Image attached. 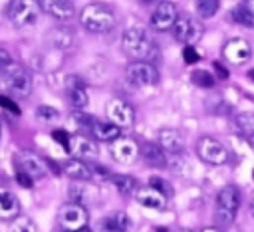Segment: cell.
<instances>
[{"mask_svg": "<svg viewBox=\"0 0 254 232\" xmlns=\"http://www.w3.org/2000/svg\"><path fill=\"white\" fill-rule=\"evenodd\" d=\"M121 46H123V50L131 56V58H135L137 61H149V63H153V61H157L159 59V46L149 38V34L143 30V28H139V26H133V28H129V30H125L123 32V36H121Z\"/></svg>", "mask_w": 254, "mask_h": 232, "instance_id": "6da1fadb", "label": "cell"}, {"mask_svg": "<svg viewBox=\"0 0 254 232\" xmlns=\"http://www.w3.org/2000/svg\"><path fill=\"white\" fill-rule=\"evenodd\" d=\"M79 22L85 30L103 34V32H109L115 26V16L103 4H87L79 12Z\"/></svg>", "mask_w": 254, "mask_h": 232, "instance_id": "7a4b0ae2", "label": "cell"}, {"mask_svg": "<svg viewBox=\"0 0 254 232\" xmlns=\"http://www.w3.org/2000/svg\"><path fill=\"white\" fill-rule=\"evenodd\" d=\"M240 206V192L236 186H224L216 194V222L220 226H230Z\"/></svg>", "mask_w": 254, "mask_h": 232, "instance_id": "3957f363", "label": "cell"}, {"mask_svg": "<svg viewBox=\"0 0 254 232\" xmlns=\"http://www.w3.org/2000/svg\"><path fill=\"white\" fill-rule=\"evenodd\" d=\"M4 85L6 89L12 93V97L16 99H26L32 93V75L26 67L12 63L6 71H4Z\"/></svg>", "mask_w": 254, "mask_h": 232, "instance_id": "277c9868", "label": "cell"}, {"mask_svg": "<svg viewBox=\"0 0 254 232\" xmlns=\"http://www.w3.org/2000/svg\"><path fill=\"white\" fill-rule=\"evenodd\" d=\"M40 2L38 0H12L8 6V18L16 28H28L36 24L40 16Z\"/></svg>", "mask_w": 254, "mask_h": 232, "instance_id": "5b68a950", "label": "cell"}, {"mask_svg": "<svg viewBox=\"0 0 254 232\" xmlns=\"http://www.w3.org/2000/svg\"><path fill=\"white\" fill-rule=\"evenodd\" d=\"M58 220H60V224H62V228L65 232H77V230H81V228L87 226L89 214L83 208V204L69 202V204H64L58 210Z\"/></svg>", "mask_w": 254, "mask_h": 232, "instance_id": "8992f818", "label": "cell"}, {"mask_svg": "<svg viewBox=\"0 0 254 232\" xmlns=\"http://www.w3.org/2000/svg\"><path fill=\"white\" fill-rule=\"evenodd\" d=\"M171 32H173L175 40H179L181 44H185V46H192V44H196V42L202 38V34H204V26H202L196 18H190V16H179Z\"/></svg>", "mask_w": 254, "mask_h": 232, "instance_id": "52a82bcc", "label": "cell"}, {"mask_svg": "<svg viewBox=\"0 0 254 232\" xmlns=\"http://www.w3.org/2000/svg\"><path fill=\"white\" fill-rule=\"evenodd\" d=\"M109 155L119 165H131L141 155V147L137 145V141L129 137H117L115 141L109 143Z\"/></svg>", "mask_w": 254, "mask_h": 232, "instance_id": "ba28073f", "label": "cell"}, {"mask_svg": "<svg viewBox=\"0 0 254 232\" xmlns=\"http://www.w3.org/2000/svg\"><path fill=\"white\" fill-rule=\"evenodd\" d=\"M127 81L135 87H147L155 85L159 81V71L149 61H133L127 67Z\"/></svg>", "mask_w": 254, "mask_h": 232, "instance_id": "9c48e42d", "label": "cell"}, {"mask_svg": "<svg viewBox=\"0 0 254 232\" xmlns=\"http://www.w3.org/2000/svg\"><path fill=\"white\" fill-rule=\"evenodd\" d=\"M196 153L208 165H224L230 157L226 147L220 141H216L214 137H202L196 145Z\"/></svg>", "mask_w": 254, "mask_h": 232, "instance_id": "30bf717a", "label": "cell"}, {"mask_svg": "<svg viewBox=\"0 0 254 232\" xmlns=\"http://www.w3.org/2000/svg\"><path fill=\"white\" fill-rule=\"evenodd\" d=\"M105 113H107V119L113 125H117L119 129L131 127L135 123V109L127 101H123V99H111V101H107Z\"/></svg>", "mask_w": 254, "mask_h": 232, "instance_id": "8fae6325", "label": "cell"}, {"mask_svg": "<svg viewBox=\"0 0 254 232\" xmlns=\"http://www.w3.org/2000/svg\"><path fill=\"white\" fill-rule=\"evenodd\" d=\"M16 169L24 171L26 174H30L34 180H40L48 174V163L42 161L38 155L30 153V151H22L16 157Z\"/></svg>", "mask_w": 254, "mask_h": 232, "instance_id": "7c38bea8", "label": "cell"}, {"mask_svg": "<svg viewBox=\"0 0 254 232\" xmlns=\"http://www.w3.org/2000/svg\"><path fill=\"white\" fill-rule=\"evenodd\" d=\"M177 18H179V14H177L175 4L173 2H161L155 8V12L151 14V26H153V30H159V32L173 30Z\"/></svg>", "mask_w": 254, "mask_h": 232, "instance_id": "4fadbf2b", "label": "cell"}, {"mask_svg": "<svg viewBox=\"0 0 254 232\" xmlns=\"http://www.w3.org/2000/svg\"><path fill=\"white\" fill-rule=\"evenodd\" d=\"M222 54H224V58H226L228 63L240 65V63H244V61L250 59L252 48H250V44H248L244 38H232V40H228V42L224 44Z\"/></svg>", "mask_w": 254, "mask_h": 232, "instance_id": "5bb4252c", "label": "cell"}, {"mask_svg": "<svg viewBox=\"0 0 254 232\" xmlns=\"http://www.w3.org/2000/svg\"><path fill=\"white\" fill-rule=\"evenodd\" d=\"M40 8L48 16L62 22H67L75 16V6L71 0H40Z\"/></svg>", "mask_w": 254, "mask_h": 232, "instance_id": "9a60e30c", "label": "cell"}, {"mask_svg": "<svg viewBox=\"0 0 254 232\" xmlns=\"http://www.w3.org/2000/svg\"><path fill=\"white\" fill-rule=\"evenodd\" d=\"M135 200L151 210H163L167 204V196L159 190H155L153 186H145V188H137L135 190Z\"/></svg>", "mask_w": 254, "mask_h": 232, "instance_id": "2e32d148", "label": "cell"}, {"mask_svg": "<svg viewBox=\"0 0 254 232\" xmlns=\"http://www.w3.org/2000/svg\"><path fill=\"white\" fill-rule=\"evenodd\" d=\"M20 214V200L16 192L0 186V220H14Z\"/></svg>", "mask_w": 254, "mask_h": 232, "instance_id": "e0dca14e", "label": "cell"}, {"mask_svg": "<svg viewBox=\"0 0 254 232\" xmlns=\"http://www.w3.org/2000/svg\"><path fill=\"white\" fill-rule=\"evenodd\" d=\"M69 153H71L75 159H95L97 153H99V149H97V143L91 141L89 137L73 135V137H71Z\"/></svg>", "mask_w": 254, "mask_h": 232, "instance_id": "ac0fdd59", "label": "cell"}, {"mask_svg": "<svg viewBox=\"0 0 254 232\" xmlns=\"http://www.w3.org/2000/svg\"><path fill=\"white\" fill-rule=\"evenodd\" d=\"M67 97H69V103L75 109H83L87 105V101H89L83 81L79 77H75V75H69V79H67Z\"/></svg>", "mask_w": 254, "mask_h": 232, "instance_id": "d6986e66", "label": "cell"}, {"mask_svg": "<svg viewBox=\"0 0 254 232\" xmlns=\"http://www.w3.org/2000/svg\"><path fill=\"white\" fill-rule=\"evenodd\" d=\"M157 141H159V145H161L165 151H169V153H181V149H183V145H185V139H183L181 131L171 129V127L161 129Z\"/></svg>", "mask_w": 254, "mask_h": 232, "instance_id": "ffe728a7", "label": "cell"}, {"mask_svg": "<svg viewBox=\"0 0 254 232\" xmlns=\"http://www.w3.org/2000/svg\"><path fill=\"white\" fill-rule=\"evenodd\" d=\"M62 171H64L69 178H73V180H89V178L93 176V174H91V167L85 165L81 159H75V157L67 159V161L64 163V167H62Z\"/></svg>", "mask_w": 254, "mask_h": 232, "instance_id": "44dd1931", "label": "cell"}, {"mask_svg": "<svg viewBox=\"0 0 254 232\" xmlns=\"http://www.w3.org/2000/svg\"><path fill=\"white\" fill-rule=\"evenodd\" d=\"M133 226L127 212H113L111 216H105L101 222L103 232H129Z\"/></svg>", "mask_w": 254, "mask_h": 232, "instance_id": "7402d4cb", "label": "cell"}, {"mask_svg": "<svg viewBox=\"0 0 254 232\" xmlns=\"http://www.w3.org/2000/svg\"><path fill=\"white\" fill-rule=\"evenodd\" d=\"M141 155L145 159L147 165L151 167H165L167 165V155H165V149L159 145V143H143L141 147Z\"/></svg>", "mask_w": 254, "mask_h": 232, "instance_id": "603a6c76", "label": "cell"}, {"mask_svg": "<svg viewBox=\"0 0 254 232\" xmlns=\"http://www.w3.org/2000/svg\"><path fill=\"white\" fill-rule=\"evenodd\" d=\"M119 131H121V129H119L117 125H113L111 121H97V123L91 127L93 139H95V141H101V143H111V141H115L117 137H121Z\"/></svg>", "mask_w": 254, "mask_h": 232, "instance_id": "cb8c5ba5", "label": "cell"}, {"mask_svg": "<svg viewBox=\"0 0 254 232\" xmlns=\"http://www.w3.org/2000/svg\"><path fill=\"white\" fill-rule=\"evenodd\" d=\"M234 125H236V131L244 137H252L254 135V113L252 111H242L236 115L234 119Z\"/></svg>", "mask_w": 254, "mask_h": 232, "instance_id": "d4e9b609", "label": "cell"}, {"mask_svg": "<svg viewBox=\"0 0 254 232\" xmlns=\"http://www.w3.org/2000/svg\"><path fill=\"white\" fill-rule=\"evenodd\" d=\"M111 184L117 188L119 194H131L137 188V180L129 174H111Z\"/></svg>", "mask_w": 254, "mask_h": 232, "instance_id": "484cf974", "label": "cell"}, {"mask_svg": "<svg viewBox=\"0 0 254 232\" xmlns=\"http://www.w3.org/2000/svg\"><path fill=\"white\" fill-rule=\"evenodd\" d=\"M220 8V0H196V12L200 18H212Z\"/></svg>", "mask_w": 254, "mask_h": 232, "instance_id": "4316f807", "label": "cell"}, {"mask_svg": "<svg viewBox=\"0 0 254 232\" xmlns=\"http://www.w3.org/2000/svg\"><path fill=\"white\" fill-rule=\"evenodd\" d=\"M230 18L234 22H238L240 26H254V14L246 8V6H236L230 14Z\"/></svg>", "mask_w": 254, "mask_h": 232, "instance_id": "83f0119b", "label": "cell"}, {"mask_svg": "<svg viewBox=\"0 0 254 232\" xmlns=\"http://www.w3.org/2000/svg\"><path fill=\"white\" fill-rule=\"evenodd\" d=\"M10 232H40V230H38V226H36L30 218H26V216H18V218L12 220V224H10Z\"/></svg>", "mask_w": 254, "mask_h": 232, "instance_id": "f1b7e54d", "label": "cell"}, {"mask_svg": "<svg viewBox=\"0 0 254 232\" xmlns=\"http://www.w3.org/2000/svg\"><path fill=\"white\" fill-rule=\"evenodd\" d=\"M69 123L75 125V127H93L97 121H95L91 115L83 113V109H75V111L69 115Z\"/></svg>", "mask_w": 254, "mask_h": 232, "instance_id": "f546056e", "label": "cell"}, {"mask_svg": "<svg viewBox=\"0 0 254 232\" xmlns=\"http://www.w3.org/2000/svg\"><path fill=\"white\" fill-rule=\"evenodd\" d=\"M192 81L198 87H212L214 85V75L208 73L206 69H196V71H192Z\"/></svg>", "mask_w": 254, "mask_h": 232, "instance_id": "4dcf8cb0", "label": "cell"}, {"mask_svg": "<svg viewBox=\"0 0 254 232\" xmlns=\"http://www.w3.org/2000/svg\"><path fill=\"white\" fill-rule=\"evenodd\" d=\"M58 115H60V113H58L54 107H50V105H40V107L36 109V117H38V121H44V123H52V121H56Z\"/></svg>", "mask_w": 254, "mask_h": 232, "instance_id": "1f68e13d", "label": "cell"}, {"mask_svg": "<svg viewBox=\"0 0 254 232\" xmlns=\"http://www.w3.org/2000/svg\"><path fill=\"white\" fill-rule=\"evenodd\" d=\"M52 139H54L64 151L69 153V147H71V135H69L67 131H64V129H54V131H52Z\"/></svg>", "mask_w": 254, "mask_h": 232, "instance_id": "d6a6232c", "label": "cell"}, {"mask_svg": "<svg viewBox=\"0 0 254 232\" xmlns=\"http://www.w3.org/2000/svg\"><path fill=\"white\" fill-rule=\"evenodd\" d=\"M54 42H56V46H58V48H69V46H71V42H73V36H71V32H69L67 28H62V30H58V32H56Z\"/></svg>", "mask_w": 254, "mask_h": 232, "instance_id": "836d02e7", "label": "cell"}, {"mask_svg": "<svg viewBox=\"0 0 254 232\" xmlns=\"http://www.w3.org/2000/svg\"><path fill=\"white\" fill-rule=\"evenodd\" d=\"M149 186H153L155 190H159V192H163L165 196H169L173 190H171V184L165 180V178H161V176H151V180H149Z\"/></svg>", "mask_w": 254, "mask_h": 232, "instance_id": "e575fe53", "label": "cell"}, {"mask_svg": "<svg viewBox=\"0 0 254 232\" xmlns=\"http://www.w3.org/2000/svg\"><path fill=\"white\" fill-rule=\"evenodd\" d=\"M183 59H185V63L192 65L196 61H200V54L194 50V46H185L183 48Z\"/></svg>", "mask_w": 254, "mask_h": 232, "instance_id": "d590c367", "label": "cell"}, {"mask_svg": "<svg viewBox=\"0 0 254 232\" xmlns=\"http://www.w3.org/2000/svg\"><path fill=\"white\" fill-rule=\"evenodd\" d=\"M0 107H4V109L10 111V113L20 115V107H18V103H16L12 97H8V95H0Z\"/></svg>", "mask_w": 254, "mask_h": 232, "instance_id": "8d00e7d4", "label": "cell"}, {"mask_svg": "<svg viewBox=\"0 0 254 232\" xmlns=\"http://www.w3.org/2000/svg\"><path fill=\"white\" fill-rule=\"evenodd\" d=\"M16 180H18V184H20L22 188H32V184L36 182L30 174H26V173L20 171V169H16Z\"/></svg>", "mask_w": 254, "mask_h": 232, "instance_id": "74e56055", "label": "cell"}, {"mask_svg": "<svg viewBox=\"0 0 254 232\" xmlns=\"http://www.w3.org/2000/svg\"><path fill=\"white\" fill-rule=\"evenodd\" d=\"M91 174H93L97 180H109V178H111L109 171H107L103 165H91Z\"/></svg>", "mask_w": 254, "mask_h": 232, "instance_id": "f35d334b", "label": "cell"}, {"mask_svg": "<svg viewBox=\"0 0 254 232\" xmlns=\"http://www.w3.org/2000/svg\"><path fill=\"white\" fill-rule=\"evenodd\" d=\"M10 65H12V56L0 48V71H6Z\"/></svg>", "mask_w": 254, "mask_h": 232, "instance_id": "ab89813d", "label": "cell"}, {"mask_svg": "<svg viewBox=\"0 0 254 232\" xmlns=\"http://www.w3.org/2000/svg\"><path fill=\"white\" fill-rule=\"evenodd\" d=\"M214 69L218 71V75H220L222 79H224V77H228V73H226V69H224V67H222V65H220L218 61H214Z\"/></svg>", "mask_w": 254, "mask_h": 232, "instance_id": "60d3db41", "label": "cell"}, {"mask_svg": "<svg viewBox=\"0 0 254 232\" xmlns=\"http://www.w3.org/2000/svg\"><path fill=\"white\" fill-rule=\"evenodd\" d=\"M200 232H222V228H218V226H204Z\"/></svg>", "mask_w": 254, "mask_h": 232, "instance_id": "b9f144b4", "label": "cell"}, {"mask_svg": "<svg viewBox=\"0 0 254 232\" xmlns=\"http://www.w3.org/2000/svg\"><path fill=\"white\" fill-rule=\"evenodd\" d=\"M244 6L254 14V0H244Z\"/></svg>", "mask_w": 254, "mask_h": 232, "instance_id": "7bdbcfd3", "label": "cell"}, {"mask_svg": "<svg viewBox=\"0 0 254 232\" xmlns=\"http://www.w3.org/2000/svg\"><path fill=\"white\" fill-rule=\"evenodd\" d=\"M175 232H192L190 228H179V230H175Z\"/></svg>", "mask_w": 254, "mask_h": 232, "instance_id": "ee69618b", "label": "cell"}, {"mask_svg": "<svg viewBox=\"0 0 254 232\" xmlns=\"http://www.w3.org/2000/svg\"><path fill=\"white\" fill-rule=\"evenodd\" d=\"M248 77H250V79L254 81V69H250V71H248Z\"/></svg>", "mask_w": 254, "mask_h": 232, "instance_id": "f6af8a7d", "label": "cell"}, {"mask_svg": "<svg viewBox=\"0 0 254 232\" xmlns=\"http://www.w3.org/2000/svg\"><path fill=\"white\" fill-rule=\"evenodd\" d=\"M77 232H91V230H89V228L85 226V228H81V230H77Z\"/></svg>", "mask_w": 254, "mask_h": 232, "instance_id": "bcb514c9", "label": "cell"}, {"mask_svg": "<svg viewBox=\"0 0 254 232\" xmlns=\"http://www.w3.org/2000/svg\"><path fill=\"white\" fill-rule=\"evenodd\" d=\"M0 133H2V123H0Z\"/></svg>", "mask_w": 254, "mask_h": 232, "instance_id": "7dc6e473", "label": "cell"}]
</instances>
